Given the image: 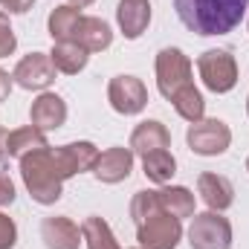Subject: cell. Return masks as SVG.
I'll list each match as a JSON object with an SVG mask.
<instances>
[{
    "label": "cell",
    "instance_id": "6da1fadb",
    "mask_svg": "<svg viewBox=\"0 0 249 249\" xmlns=\"http://www.w3.org/2000/svg\"><path fill=\"white\" fill-rule=\"evenodd\" d=\"M249 0H174V12L188 32L200 38L229 35L247 18Z\"/></svg>",
    "mask_w": 249,
    "mask_h": 249
},
{
    "label": "cell",
    "instance_id": "7a4b0ae2",
    "mask_svg": "<svg viewBox=\"0 0 249 249\" xmlns=\"http://www.w3.org/2000/svg\"><path fill=\"white\" fill-rule=\"evenodd\" d=\"M20 162V180L29 191V197L38 203V206H55L64 197V180L58 165H55V157H53V148H41V151H32L26 154Z\"/></svg>",
    "mask_w": 249,
    "mask_h": 249
},
{
    "label": "cell",
    "instance_id": "3957f363",
    "mask_svg": "<svg viewBox=\"0 0 249 249\" xmlns=\"http://www.w3.org/2000/svg\"><path fill=\"white\" fill-rule=\"evenodd\" d=\"M154 72H157V90L162 99L171 102L177 90H183L194 78V64L180 47H162L154 58Z\"/></svg>",
    "mask_w": 249,
    "mask_h": 249
},
{
    "label": "cell",
    "instance_id": "277c9868",
    "mask_svg": "<svg viewBox=\"0 0 249 249\" xmlns=\"http://www.w3.org/2000/svg\"><path fill=\"white\" fill-rule=\"evenodd\" d=\"M197 75L203 81L206 90L223 96V93H232L238 87V61L229 50H206L203 55H197Z\"/></svg>",
    "mask_w": 249,
    "mask_h": 249
},
{
    "label": "cell",
    "instance_id": "5b68a950",
    "mask_svg": "<svg viewBox=\"0 0 249 249\" xmlns=\"http://www.w3.org/2000/svg\"><path fill=\"white\" fill-rule=\"evenodd\" d=\"M186 235L191 249H232V223L223 212H194Z\"/></svg>",
    "mask_w": 249,
    "mask_h": 249
},
{
    "label": "cell",
    "instance_id": "8992f818",
    "mask_svg": "<svg viewBox=\"0 0 249 249\" xmlns=\"http://www.w3.org/2000/svg\"><path fill=\"white\" fill-rule=\"evenodd\" d=\"M136 241L142 249H177L183 241V220L165 209H157L136 223Z\"/></svg>",
    "mask_w": 249,
    "mask_h": 249
},
{
    "label": "cell",
    "instance_id": "52a82bcc",
    "mask_svg": "<svg viewBox=\"0 0 249 249\" xmlns=\"http://www.w3.org/2000/svg\"><path fill=\"white\" fill-rule=\"evenodd\" d=\"M186 145L197 157H223L232 145V127L223 119H200L186 130Z\"/></svg>",
    "mask_w": 249,
    "mask_h": 249
},
{
    "label": "cell",
    "instance_id": "ba28073f",
    "mask_svg": "<svg viewBox=\"0 0 249 249\" xmlns=\"http://www.w3.org/2000/svg\"><path fill=\"white\" fill-rule=\"evenodd\" d=\"M107 102L119 116H139L148 107V87L142 78L119 72L107 81Z\"/></svg>",
    "mask_w": 249,
    "mask_h": 249
},
{
    "label": "cell",
    "instance_id": "9c48e42d",
    "mask_svg": "<svg viewBox=\"0 0 249 249\" xmlns=\"http://www.w3.org/2000/svg\"><path fill=\"white\" fill-rule=\"evenodd\" d=\"M55 75H58V70L50 58V53H29L12 70V81L20 90H35V93L50 90L55 84Z\"/></svg>",
    "mask_w": 249,
    "mask_h": 249
},
{
    "label": "cell",
    "instance_id": "30bf717a",
    "mask_svg": "<svg viewBox=\"0 0 249 249\" xmlns=\"http://www.w3.org/2000/svg\"><path fill=\"white\" fill-rule=\"evenodd\" d=\"M99 148L90 142V139H75V142H67L53 148V157H55V165L61 171L64 180L75 177V174H84V171H93L96 160H99Z\"/></svg>",
    "mask_w": 249,
    "mask_h": 249
},
{
    "label": "cell",
    "instance_id": "8fae6325",
    "mask_svg": "<svg viewBox=\"0 0 249 249\" xmlns=\"http://www.w3.org/2000/svg\"><path fill=\"white\" fill-rule=\"evenodd\" d=\"M133 160L136 154L130 148H122V145H113L107 151L99 154L96 165H93V177L105 186H116V183H124L133 171Z\"/></svg>",
    "mask_w": 249,
    "mask_h": 249
},
{
    "label": "cell",
    "instance_id": "7c38bea8",
    "mask_svg": "<svg viewBox=\"0 0 249 249\" xmlns=\"http://www.w3.org/2000/svg\"><path fill=\"white\" fill-rule=\"evenodd\" d=\"M67 116H70L67 102H64L58 93H53V90L38 93V96L32 99V105H29V124L41 127L44 133H47V130H58V127H64Z\"/></svg>",
    "mask_w": 249,
    "mask_h": 249
},
{
    "label": "cell",
    "instance_id": "4fadbf2b",
    "mask_svg": "<svg viewBox=\"0 0 249 249\" xmlns=\"http://www.w3.org/2000/svg\"><path fill=\"white\" fill-rule=\"evenodd\" d=\"M41 241L47 249H78L84 244L81 226L67 214H53L41 220Z\"/></svg>",
    "mask_w": 249,
    "mask_h": 249
},
{
    "label": "cell",
    "instance_id": "5bb4252c",
    "mask_svg": "<svg viewBox=\"0 0 249 249\" xmlns=\"http://www.w3.org/2000/svg\"><path fill=\"white\" fill-rule=\"evenodd\" d=\"M151 18H154L151 0H119L116 6V23L127 41H139L151 26Z\"/></svg>",
    "mask_w": 249,
    "mask_h": 249
},
{
    "label": "cell",
    "instance_id": "9a60e30c",
    "mask_svg": "<svg viewBox=\"0 0 249 249\" xmlns=\"http://www.w3.org/2000/svg\"><path fill=\"white\" fill-rule=\"evenodd\" d=\"M197 194L200 200L212 209V212H226L235 203V186L229 177L214 174V171H203L197 177Z\"/></svg>",
    "mask_w": 249,
    "mask_h": 249
},
{
    "label": "cell",
    "instance_id": "2e32d148",
    "mask_svg": "<svg viewBox=\"0 0 249 249\" xmlns=\"http://www.w3.org/2000/svg\"><path fill=\"white\" fill-rule=\"evenodd\" d=\"M127 148L139 157L151 154V151H162V148H171V130L160 119H145L130 130V139H127Z\"/></svg>",
    "mask_w": 249,
    "mask_h": 249
},
{
    "label": "cell",
    "instance_id": "e0dca14e",
    "mask_svg": "<svg viewBox=\"0 0 249 249\" xmlns=\"http://www.w3.org/2000/svg\"><path fill=\"white\" fill-rule=\"evenodd\" d=\"M75 44H81L90 55L93 53H105L110 50L113 44V29L105 18H96V15H81L78 20V29H75Z\"/></svg>",
    "mask_w": 249,
    "mask_h": 249
},
{
    "label": "cell",
    "instance_id": "ac0fdd59",
    "mask_svg": "<svg viewBox=\"0 0 249 249\" xmlns=\"http://www.w3.org/2000/svg\"><path fill=\"white\" fill-rule=\"evenodd\" d=\"M50 58H53L58 72H64V75H78L87 67V61H90V53L81 44H75V41H55L53 50H50Z\"/></svg>",
    "mask_w": 249,
    "mask_h": 249
},
{
    "label": "cell",
    "instance_id": "d6986e66",
    "mask_svg": "<svg viewBox=\"0 0 249 249\" xmlns=\"http://www.w3.org/2000/svg\"><path fill=\"white\" fill-rule=\"evenodd\" d=\"M160 203L168 214H174L177 220H186V217H194L197 212V194L186 186H160Z\"/></svg>",
    "mask_w": 249,
    "mask_h": 249
},
{
    "label": "cell",
    "instance_id": "ffe728a7",
    "mask_svg": "<svg viewBox=\"0 0 249 249\" xmlns=\"http://www.w3.org/2000/svg\"><path fill=\"white\" fill-rule=\"evenodd\" d=\"M142 174L157 186H168L174 180V174H177V157L168 148L151 151V154L142 157Z\"/></svg>",
    "mask_w": 249,
    "mask_h": 249
},
{
    "label": "cell",
    "instance_id": "44dd1931",
    "mask_svg": "<svg viewBox=\"0 0 249 249\" xmlns=\"http://www.w3.org/2000/svg\"><path fill=\"white\" fill-rule=\"evenodd\" d=\"M41 148H50L47 133H44L41 127H35V124H23V127L9 130V157L23 160L26 154L41 151Z\"/></svg>",
    "mask_w": 249,
    "mask_h": 249
},
{
    "label": "cell",
    "instance_id": "7402d4cb",
    "mask_svg": "<svg viewBox=\"0 0 249 249\" xmlns=\"http://www.w3.org/2000/svg\"><path fill=\"white\" fill-rule=\"evenodd\" d=\"M78 20H81V9L64 3V6H55L47 18V32L55 41H72L75 38V29H78Z\"/></svg>",
    "mask_w": 249,
    "mask_h": 249
},
{
    "label": "cell",
    "instance_id": "603a6c76",
    "mask_svg": "<svg viewBox=\"0 0 249 249\" xmlns=\"http://www.w3.org/2000/svg\"><path fill=\"white\" fill-rule=\"evenodd\" d=\"M171 105H174L177 116L186 119L188 124L206 119V99H203V93H200V87H197L194 81L186 84L183 90H177V93L171 96Z\"/></svg>",
    "mask_w": 249,
    "mask_h": 249
},
{
    "label": "cell",
    "instance_id": "cb8c5ba5",
    "mask_svg": "<svg viewBox=\"0 0 249 249\" xmlns=\"http://www.w3.org/2000/svg\"><path fill=\"white\" fill-rule=\"evenodd\" d=\"M81 238H84L87 249H122L113 229H110V223L99 214H90V217L81 220Z\"/></svg>",
    "mask_w": 249,
    "mask_h": 249
},
{
    "label": "cell",
    "instance_id": "d4e9b609",
    "mask_svg": "<svg viewBox=\"0 0 249 249\" xmlns=\"http://www.w3.org/2000/svg\"><path fill=\"white\" fill-rule=\"evenodd\" d=\"M15 50H18V35H15V29L9 23V15L0 9V58L15 55Z\"/></svg>",
    "mask_w": 249,
    "mask_h": 249
},
{
    "label": "cell",
    "instance_id": "484cf974",
    "mask_svg": "<svg viewBox=\"0 0 249 249\" xmlns=\"http://www.w3.org/2000/svg\"><path fill=\"white\" fill-rule=\"evenodd\" d=\"M18 247V223L0 212V249H15Z\"/></svg>",
    "mask_w": 249,
    "mask_h": 249
},
{
    "label": "cell",
    "instance_id": "4316f807",
    "mask_svg": "<svg viewBox=\"0 0 249 249\" xmlns=\"http://www.w3.org/2000/svg\"><path fill=\"white\" fill-rule=\"evenodd\" d=\"M15 197H18V191H15L12 177H9L6 171H0V209H3V206H12Z\"/></svg>",
    "mask_w": 249,
    "mask_h": 249
},
{
    "label": "cell",
    "instance_id": "83f0119b",
    "mask_svg": "<svg viewBox=\"0 0 249 249\" xmlns=\"http://www.w3.org/2000/svg\"><path fill=\"white\" fill-rule=\"evenodd\" d=\"M35 6V0H0V9L6 15H26Z\"/></svg>",
    "mask_w": 249,
    "mask_h": 249
},
{
    "label": "cell",
    "instance_id": "f1b7e54d",
    "mask_svg": "<svg viewBox=\"0 0 249 249\" xmlns=\"http://www.w3.org/2000/svg\"><path fill=\"white\" fill-rule=\"evenodd\" d=\"M12 87H15V81H12V75L0 67V102H6L9 99V93H12Z\"/></svg>",
    "mask_w": 249,
    "mask_h": 249
},
{
    "label": "cell",
    "instance_id": "f546056e",
    "mask_svg": "<svg viewBox=\"0 0 249 249\" xmlns=\"http://www.w3.org/2000/svg\"><path fill=\"white\" fill-rule=\"evenodd\" d=\"M6 160H9V130L0 127V162H6Z\"/></svg>",
    "mask_w": 249,
    "mask_h": 249
},
{
    "label": "cell",
    "instance_id": "4dcf8cb0",
    "mask_svg": "<svg viewBox=\"0 0 249 249\" xmlns=\"http://www.w3.org/2000/svg\"><path fill=\"white\" fill-rule=\"evenodd\" d=\"M96 0H70V6H75V9H87V6H93Z\"/></svg>",
    "mask_w": 249,
    "mask_h": 249
},
{
    "label": "cell",
    "instance_id": "1f68e13d",
    "mask_svg": "<svg viewBox=\"0 0 249 249\" xmlns=\"http://www.w3.org/2000/svg\"><path fill=\"white\" fill-rule=\"evenodd\" d=\"M247 116H249V96H247Z\"/></svg>",
    "mask_w": 249,
    "mask_h": 249
},
{
    "label": "cell",
    "instance_id": "d6a6232c",
    "mask_svg": "<svg viewBox=\"0 0 249 249\" xmlns=\"http://www.w3.org/2000/svg\"><path fill=\"white\" fill-rule=\"evenodd\" d=\"M247 171H249V157H247Z\"/></svg>",
    "mask_w": 249,
    "mask_h": 249
},
{
    "label": "cell",
    "instance_id": "836d02e7",
    "mask_svg": "<svg viewBox=\"0 0 249 249\" xmlns=\"http://www.w3.org/2000/svg\"><path fill=\"white\" fill-rule=\"evenodd\" d=\"M247 29H249V18H247Z\"/></svg>",
    "mask_w": 249,
    "mask_h": 249
},
{
    "label": "cell",
    "instance_id": "e575fe53",
    "mask_svg": "<svg viewBox=\"0 0 249 249\" xmlns=\"http://www.w3.org/2000/svg\"><path fill=\"white\" fill-rule=\"evenodd\" d=\"M133 249H142V247H133Z\"/></svg>",
    "mask_w": 249,
    "mask_h": 249
}]
</instances>
